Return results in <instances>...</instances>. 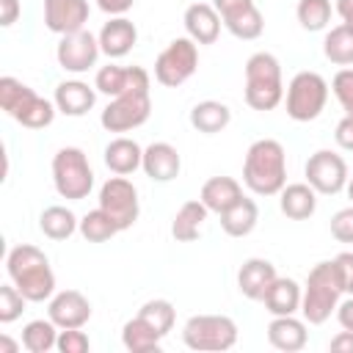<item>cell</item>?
I'll list each match as a JSON object with an SVG mask.
<instances>
[{
	"instance_id": "6da1fadb",
	"label": "cell",
	"mask_w": 353,
	"mask_h": 353,
	"mask_svg": "<svg viewBox=\"0 0 353 353\" xmlns=\"http://www.w3.org/2000/svg\"><path fill=\"white\" fill-rule=\"evenodd\" d=\"M6 270H8L11 284L30 303H41L55 295V273L41 248H36L30 243L14 245L6 256Z\"/></svg>"
},
{
	"instance_id": "5bb4252c",
	"label": "cell",
	"mask_w": 353,
	"mask_h": 353,
	"mask_svg": "<svg viewBox=\"0 0 353 353\" xmlns=\"http://www.w3.org/2000/svg\"><path fill=\"white\" fill-rule=\"evenodd\" d=\"M99 52H102V50H99V39L83 28V30H77V33L61 36L58 50H55V58H58V66H61L63 72L83 74V72H88L91 66H97Z\"/></svg>"
},
{
	"instance_id": "83f0119b",
	"label": "cell",
	"mask_w": 353,
	"mask_h": 353,
	"mask_svg": "<svg viewBox=\"0 0 353 353\" xmlns=\"http://www.w3.org/2000/svg\"><path fill=\"white\" fill-rule=\"evenodd\" d=\"M207 212H210V210L204 207L201 199L185 201V204L176 210L174 221H171V234H174V240H176V243H193V240L201 234V226H204V221H207Z\"/></svg>"
},
{
	"instance_id": "d6a6232c",
	"label": "cell",
	"mask_w": 353,
	"mask_h": 353,
	"mask_svg": "<svg viewBox=\"0 0 353 353\" xmlns=\"http://www.w3.org/2000/svg\"><path fill=\"white\" fill-rule=\"evenodd\" d=\"M58 325L47 317V320H30L22 328V347L30 353H47L58 345Z\"/></svg>"
},
{
	"instance_id": "7402d4cb",
	"label": "cell",
	"mask_w": 353,
	"mask_h": 353,
	"mask_svg": "<svg viewBox=\"0 0 353 353\" xmlns=\"http://www.w3.org/2000/svg\"><path fill=\"white\" fill-rule=\"evenodd\" d=\"M52 102L63 116H85L97 102V88L83 80H63L55 85Z\"/></svg>"
},
{
	"instance_id": "7c38bea8",
	"label": "cell",
	"mask_w": 353,
	"mask_h": 353,
	"mask_svg": "<svg viewBox=\"0 0 353 353\" xmlns=\"http://www.w3.org/2000/svg\"><path fill=\"white\" fill-rule=\"evenodd\" d=\"M303 174H306V182L323 196H336L339 190H345V185L350 179L347 163L342 160V154H336L331 149H317L314 154H309Z\"/></svg>"
},
{
	"instance_id": "4316f807",
	"label": "cell",
	"mask_w": 353,
	"mask_h": 353,
	"mask_svg": "<svg viewBox=\"0 0 353 353\" xmlns=\"http://www.w3.org/2000/svg\"><path fill=\"white\" fill-rule=\"evenodd\" d=\"M143 163V149L138 146V141L132 138H113L108 146H105V165L119 174V176H127L132 171H138Z\"/></svg>"
},
{
	"instance_id": "f1b7e54d",
	"label": "cell",
	"mask_w": 353,
	"mask_h": 353,
	"mask_svg": "<svg viewBox=\"0 0 353 353\" xmlns=\"http://www.w3.org/2000/svg\"><path fill=\"white\" fill-rule=\"evenodd\" d=\"M232 121V110L229 105L218 102V99H204V102H196L193 110H190V124L193 130L204 132V135H215L221 130H226Z\"/></svg>"
},
{
	"instance_id": "4fadbf2b",
	"label": "cell",
	"mask_w": 353,
	"mask_h": 353,
	"mask_svg": "<svg viewBox=\"0 0 353 353\" xmlns=\"http://www.w3.org/2000/svg\"><path fill=\"white\" fill-rule=\"evenodd\" d=\"M215 11L221 14L223 28L243 41H254L265 30L262 11L254 6V0H212Z\"/></svg>"
},
{
	"instance_id": "30bf717a",
	"label": "cell",
	"mask_w": 353,
	"mask_h": 353,
	"mask_svg": "<svg viewBox=\"0 0 353 353\" xmlns=\"http://www.w3.org/2000/svg\"><path fill=\"white\" fill-rule=\"evenodd\" d=\"M149 113H152L149 91H127L108 102V108L99 116V124L108 132H130V130L146 124Z\"/></svg>"
},
{
	"instance_id": "ac0fdd59",
	"label": "cell",
	"mask_w": 353,
	"mask_h": 353,
	"mask_svg": "<svg viewBox=\"0 0 353 353\" xmlns=\"http://www.w3.org/2000/svg\"><path fill=\"white\" fill-rule=\"evenodd\" d=\"M143 174L152 182H171L179 176L182 168V157L176 152V146L165 143V141H154L143 149V163H141Z\"/></svg>"
},
{
	"instance_id": "c3c4849f",
	"label": "cell",
	"mask_w": 353,
	"mask_h": 353,
	"mask_svg": "<svg viewBox=\"0 0 353 353\" xmlns=\"http://www.w3.org/2000/svg\"><path fill=\"white\" fill-rule=\"evenodd\" d=\"M336 14L342 17V25L353 33V0H336Z\"/></svg>"
},
{
	"instance_id": "ba28073f",
	"label": "cell",
	"mask_w": 353,
	"mask_h": 353,
	"mask_svg": "<svg viewBox=\"0 0 353 353\" xmlns=\"http://www.w3.org/2000/svg\"><path fill=\"white\" fill-rule=\"evenodd\" d=\"M328 102V83L317 72H298L287 85V116L292 121H314Z\"/></svg>"
},
{
	"instance_id": "f6af8a7d",
	"label": "cell",
	"mask_w": 353,
	"mask_h": 353,
	"mask_svg": "<svg viewBox=\"0 0 353 353\" xmlns=\"http://www.w3.org/2000/svg\"><path fill=\"white\" fill-rule=\"evenodd\" d=\"M97 6L110 17H124L135 6V0H97Z\"/></svg>"
},
{
	"instance_id": "b9f144b4",
	"label": "cell",
	"mask_w": 353,
	"mask_h": 353,
	"mask_svg": "<svg viewBox=\"0 0 353 353\" xmlns=\"http://www.w3.org/2000/svg\"><path fill=\"white\" fill-rule=\"evenodd\" d=\"M334 268H336L342 292L353 295V251H342V254H336V256H334Z\"/></svg>"
},
{
	"instance_id": "8992f818",
	"label": "cell",
	"mask_w": 353,
	"mask_h": 353,
	"mask_svg": "<svg viewBox=\"0 0 353 353\" xmlns=\"http://www.w3.org/2000/svg\"><path fill=\"white\" fill-rule=\"evenodd\" d=\"M52 185L61 199L80 201L91 193L94 188V171L83 149L77 146H63L52 157Z\"/></svg>"
},
{
	"instance_id": "7bdbcfd3",
	"label": "cell",
	"mask_w": 353,
	"mask_h": 353,
	"mask_svg": "<svg viewBox=\"0 0 353 353\" xmlns=\"http://www.w3.org/2000/svg\"><path fill=\"white\" fill-rule=\"evenodd\" d=\"M334 141H336V146H339V149L353 152V116H347V113H345V116L336 121Z\"/></svg>"
},
{
	"instance_id": "bcb514c9",
	"label": "cell",
	"mask_w": 353,
	"mask_h": 353,
	"mask_svg": "<svg viewBox=\"0 0 353 353\" xmlns=\"http://www.w3.org/2000/svg\"><path fill=\"white\" fill-rule=\"evenodd\" d=\"M328 350H334V353H353V331H339L331 342H328Z\"/></svg>"
},
{
	"instance_id": "e575fe53",
	"label": "cell",
	"mask_w": 353,
	"mask_h": 353,
	"mask_svg": "<svg viewBox=\"0 0 353 353\" xmlns=\"http://www.w3.org/2000/svg\"><path fill=\"white\" fill-rule=\"evenodd\" d=\"M88 243H105V240H110L116 232H119V226H116V221L102 210V207H97V210H91V212H85L83 218H80V229H77Z\"/></svg>"
},
{
	"instance_id": "2e32d148",
	"label": "cell",
	"mask_w": 353,
	"mask_h": 353,
	"mask_svg": "<svg viewBox=\"0 0 353 353\" xmlns=\"http://www.w3.org/2000/svg\"><path fill=\"white\" fill-rule=\"evenodd\" d=\"M47 317L58 328H83L91 320V301L80 290H61L50 298Z\"/></svg>"
},
{
	"instance_id": "ffe728a7",
	"label": "cell",
	"mask_w": 353,
	"mask_h": 353,
	"mask_svg": "<svg viewBox=\"0 0 353 353\" xmlns=\"http://www.w3.org/2000/svg\"><path fill=\"white\" fill-rule=\"evenodd\" d=\"M185 30L196 44H215L221 36V14L215 11L212 3H190L185 8Z\"/></svg>"
},
{
	"instance_id": "9a60e30c",
	"label": "cell",
	"mask_w": 353,
	"mask_h": 353,
	"mask_svg": "<svg viewBox=\"0 0 353 353\" xmlns=\"http://www.w3.org/2000/svg\"><path fill=\"white\" fill-rule=\"evenodd\" d=\"M149 85H152V77L143 66L108 63L94 77V88L105 97H119V94H127V91H149Z\"/></svg>"
},
{
	"instance_id": "60d3db41",
	"label": "cell",
	"mask_w": 353,
	"mask_h": 353,
	"mask_svg": "<svg viewBox=\"0 0 353 353\" xmlns=\"http://www.w3.org/2000/svg\"><path fill=\"white\" fill-rule=\"evenodd\" d=\"M331 237L339 243H353V207L334 212L331 218Z\"/></svg>"
},
{
	"instance_id": "e0dca14e",
	"label": "cell",
	"mask_w": 353,
	"mask_h": 353,
	"mask_svg": "<svg viewBox=\"0 0 353 353\" xmlns=\"http://www.w3.org/2000/svg\"><path fill=\"white\" fill-rule=\"evenodd\" d=\"M88 22V0H44L47 30L66 36L83 30Z\"/></svg>"
},
{
	"instance_id": "603a6c76",
	"label": "cell",
	"mask_w": 353,
	"mask_h": 353,
	"mask_svg": "<svg viewBox=\"0 0 353 353\" xmlns=\"http://www.w3.org/2000/svg\"><path fill=\"white\" fill-rule=\"evenodd\" d=\"M306 320H298L295 314H281V317H273L270 325H268V342L276 347V350H284V353H295V350H303L306 347Z\"/></svg>"
},
{
	"instance_id": "3957f363",
	"label": "cell",
	"mask_w": 353,
	"mask_h": 353,
	"mask_svg": "<svg viewBox=\"0 0 353 353\" xmlns=\"http://www.w3.org/2000/svg\"><path fill=\"white\" fill-rule=\"evenodd\" d=\"M0 108L14 119L19 121L22 127L28 130H44L52 124L55 119V102L39 97L30 85H25L22 80L6 74L0 77Z\"/></svg>"
},
{
	"instance_id": "52a82bcc",
	"label": "cell",
	"mask_w": 353,
	"mask_h": 353,
	"mask_svg": "<svg viewBox=\"0 0 353 353\" xmlns=\"http://www.w3.org/2000/svg\"><path fill=\"white\" fill-rule=\"evenodd\" d=\"M182 342L190 350H229L237 342V323L226 314H193L182 325Z\"/></svg>"
},
{
	"instance_id": "d4e9b609",
	"label": "cell",
	"mask_w": 353,
	"mask_h": 353,
	"mask_svg": "<svg viewBox=\"0 0 353 353\" xmlns=\"http://www.w3.org/2000/svg\"><path fill=\"white\" fill-rule=\"evenodd\" d=\"M199 199L204 201V207L210 210V212H226L232 204H237L240 199H243V188H240V182L234 179V176H210L204 185H201V193H199Z\"/></svg>"
},
{
	"instance_id": "681fc988",
	"label": "cell",
	"mask_w": 353,
	"mask_h": 353,
	"mask_svg": "<svg viewBox=\"0 0 353 353\" xmlns=\"http://www.w3.org/2000/svg\"><path fill=\"white\" fill-rule=\"evenodd\" d=\"M17 350V342H11L8 336H0V353H14Z\"/></svg>"
},
{
	"instance_id": "d6986e66",
	"label": "cell",
	"mask_w": 353,
	"mask_h": 353,
	"mask_svg": "<svg viewBox=\"0 0 353 353\" xmlns=\"http://www.w3.org/2000/svg\"><path fill=\"white\" fill-rule=\"evenodd\" d=\"M276 265L270 259H262V256H251L240 265L237 270V290L248 298V301H262L268 287L276 281Z\"/></svg>"
},
{
	"instance_id": "4dcf8cb0",
	"label": "cell",
	"mask_w": 353,
	"mask_h": 353,
	"mask_svg": "<svg viewBox=\"0 0 353 353\" xmlns=\"http://www.w3.org/2000/svg\"><path fill=\"white\" fill-rule=\"evenodd\" d=\"M39 229H41V234L50 237V240H69V237L80 229V221H77V215H74L69 207L52 204V207H47V210L39 215Z\"/></svg>"
},
{
	"instance_id": "8fae6325",
	"label": "cell",
	"mask_w": 353,
	"mask_h": 353,
	"mask_svg": "<svg viewBox=\"0 0 353 353\" xmlns=\"http://www.w3.org/2000/svg\"><path fill=\"white\" fill-rule=\"evenodd\" d=\"M99 207L116 221L119 232L130 229L138 221L141 204H138V190L127 176H110L102 188H99Z\"/></svg>"
},
{
	"instance_id": "9c48e42d",
	"label": "cell",
	"mask_w": 353,
	"mask_h": 353,
	"mask_svg": "<svg viewBox=\"0 0 353 353\" xmlns=\"http://www.w3.org/2000/svg\"><path fill=\"white\" fill-rule=\"evenodd\" d=\"M199 69V44L190 36H179L168 41V47L154 61V80L165 88H176L193 77Z\"/></svg>"
},
{
	"instance_id": "484cf974",
	"label": "cell",
	"mask_w": 353,
	"mask_h": 353,
	"mask_svg": "<svg viewBox=\"0 0 353 353\" xmlns=\"http://www.w3.org/2000/svg\"><path fill=\"white\" fill-rule=\"evenodd\" d=\"M301 284L295 279H287V276H276V281L268 287L262 303L265 309L273 314V317H281V314H295L301 312Z\"/></svg>"
},
{
	"instance_id": "44dd1931",
	"label": "cell",
	"mask_w": 353,
	"mask_h": 353,
	"mask_svg": "<svg viewBox=\"0 0 353 353\" xmlns=\"http://www.w3.org/2000/svg\"><path fill=\"white\" fill-rule=\"evenodd\" d=\"M97 39H99V50L108 58H124L138 44V28L127 17H110Z\"/></svg>"
},
{
	"instance_id": "f35d334b",
	"label": "cell",
	"mask_w": 353,
	"mask_h": 353,
	"mask_svg": "<svg viewBox=\"0 0 353 353\" xmlns=\"http://www.w3.org/2000/svg\"><path fill=\"white\" fill-rule=\"evenodd\" d=\"M331 91L336 97V102L342 105V110L347 116H353V66H345L334 74L331 80Z\"/></svg>"
},
{
	"instance_id": "836d02e7",
	"label": "cell",
	"mask_w": 353,
	"mask_h": 353,
	"mask_svg": "<svg viewBox=\"0 0 353 353\" xmlns=\"http://www.w3.org/2000/svg\"><path fill=\"white\" fill-rule=\"evenodd\" d=\"M323 55L336 66H353V33L345 25H336L323 39Z\"/></svg>"
},
{
	"instance_id": "1f68e13d",
	"label": "cell",
	"mask_w": 353,
	"mask_h": 353,
	"mask_svg": "<svg viewBox=\"0 0 353 353\" xmlns=\"http://www.w3.org/2000/svg\"><path fill=\"white\" fill-rule=\"evenodd\" d=\"M160 334L141 317V314H135L132 320H127L124 323V328H121V345L130 350V353H157L160 350Z\"/></svg>"
},
{
	"instance_id": "7a4b0ae2",
	"label": "cell",
	"mask_w": 353,
	"mask_h": 353,
	"mask_svg": "<svg viewBox=\"0 0 353 353\" xmlns=\"http://www.w3.org/2000/svg\"><path fill=\"white\" fill-rule=\"evenodd\" d=\"M243 182L256 196H279L287 185V152L276 138H259L243 160Z\"/></svg>"
},
{
	"instance_id": "277c9868",
	"label": "cell",
	"mask_w": 353,
	"mask_h": 353,
	"mask_svg": "<svg viewBox=\"0 0 353 353\" xmlns=\"http://www.w3.org/2000/svg\"><path fill=\"white\" fill-rule=\"evenodd\" d=\"M284 99L281 63L273 52H254L245 61V105L265 113Z\"/></svg>"
},
{
	"instance_id": "ab89813d",
	"label": "cell",
	"mask_w": 353,
	"mask_h": 353,
	"mask_svg": "<svg viewBox=\"0 0 353 353\" xmlns=\"http://www.w3.org/2000/svg\"><path fill=\"white\" fill-rule=\"evenodd\" d=\"M55 347H58L61 353H88L91 342H88V336H85L80 328H61Z\"/></svg>"
},
{
	"instance_id": "d590c367",
	"label": "cell",
	"mask_w": 353,
	"mask_h": 353,
	"mask_svg": "<svg viewBox=\"0 0 353 353\" xmlns=\"http://www.w3.org/2000/svg\"><path fill=\"white\" fill-rule=\"evenodd\" d=\"M295 17H298L301 28L309 33L325 30L331 22V0H298Z\"/></svg>"
},
{
	"instance_id": "5b68a950",
	"label": "cell",
	"mask_w": 353,
	"mask_h": 353,
	"mask_svg": "<svg viewBox=\"0 0 353 353\" xmlns=\"http://www.w3.org/2000/svg\"><path fill=\"white\" fill-rule=\"evenodd\" d=\"M339 295H342V284L334 268V259L328 262H317L309 276H306V287L301 295V314L309 325H323L331 312H336L339 306Z\"/></svg>"
},
{
	"instance_id": "74e56055",
	"label": "cell",
	"mask_w": 353,
	"mask_h": 353,
	"mask_svg": "<svg viewBox=\"0 0 353 353\" xmlns=\"http://www.w3.org/2000/svg\"><path fill=\"white\" fill-rule=\"evenodd\" d=\"M25 303H30L14 284H3L0 287V323H14L22 312Z\"/></svg>"
},
{
	"instance_id": "f546056e",
	"label": "cell",
	"mask_w": 353,
	"mask_h": 353,
	"mask_svg": "<svg viewBox=\"0 0 353 353\" xmlns=\"http://www.w3.org/2000/svg\"><path fill=\"white\" fill-rule=\"evenodd\" d=\"M259 221V207L254 199L243 196L237 204H232L226 212H221V229L229 234V237H245L254 232Z\"/></svg>"
},
{
	"instance_id": "ee69618b",
	"label": "cell",
	"mask_w": 353,
	"mask_h": 353,
	"mask_svg": "<svg viewBox=\"0 0 353 353\" xmlns=\"http://www.w3.org/2000/svg\"><path fill=\"white\" fill-rule=\"evenodd\" d=\"M19 14H22L19 0H0V25L3 28H11Z\"/></svg>"
},
{
	"instance_id": "7dc6e473",
	"label": "cell",
	"mask_w": 353,
	"mask_h": 353,
	"mask_svg": "<svg viewBox=\"0 0 353 353\" xmlns=\"http://www.w3.org/2000/svg\"><path fill=\"white\" fill-rule=\"evenodd\" d=\"M336 320L345 331H353V295L336 306Z\"/></svg>"
},
{
	"instance_id": "f907efd6",
	"label": "cell",
	"mask_w": 353,
	"mask_h": 353,
	"mask_svg": "<svg viewBox=\"0 0 353 353\" xmlns=\"http://www.w3.org/2000/svg\"><path fill=\"white\" fill-rule=\"evenodd\" d=\"M345 190H347V199H350V201H353V176H350V179H347V185H345Z\"/></svg>"
},
{
	"instance_id": "cb8c5ba5",
	"label": "cell",
	"mask_w": 353,
	"mask_h": 353,
	"mask_svg": "<svg viewBox=\"0 0 353 353\" xmlns=\"http://www.w3.org/2000/svg\"><path fill=\"white\" fill-rule=\"evenodd\" d=\"M279 207L290 221H306L317 210V190L309 182L284 185L279 193Z\"/></svg>"
},
{
	"instance_id": "8d00e7d4",
	"label": "cell",
	"mask_w": 353,
	"mask_h": 353,
	"mask_svg": "<svg viewBox=\"0 0 353 353\" xmlns=\"http://www.w3.org/2000/svg\"><path fill=\"white\" fill-rule=\"evenodd\" d=\"M160 336H165L171 328H174V320H176V309H174V303L171 301H165V298H154V301H146L143 306H141V312H138Z\"/></svg>"
}]
</instances>
